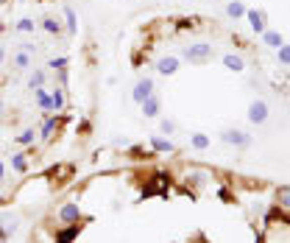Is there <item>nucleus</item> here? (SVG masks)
<instances>
[{"label":"nucleus","mask_w":290,"mask_h":243,"mask_svg":"<svg viewBox=\"0 0 290 243\" xmlns=\"http://www.w3.org/2000/svg\"><path fill=\"white\" fill-rule=\"evenodd\" d=\"M148 95H154V79H151V76L139 79L137 84H134V90H131V98H134L137 103H142Z\"/></svg>","instance_id":"423d86ee"},{"label":"nucleus","mask_w":290,"mask_h":243,"mask_svg":"<svg viewBox=\"0 0 290 243\" xmlns=\"http://www.w3.org/2000/svg\"><path fill=\"white\" fill-rule=\"evenodd\" d=\"M3 176H6V165L0 162V182H3Z\"/></svg>","instance_id":"7c9ffc66"},{"label":"nucleus","mask_w":290,"mask_h":243,"mask_svg":"<svg viewBox=\"0 0 290 243\" xmlns=\"http://www.w3.org/2000/svg\"><path fill=\"white\" fill-rule=\"evenodd\" d=\"M0 3H9V0H0Z\"/></svg>","instance_id":"72a5a7b5"},{"label":"nucleus","mask_w":290,"mask_h":243,"mask_svg":"<svg viewBox=\"0 0 290 243\" xmlns=\"http://www.w3.org/2000/svg\"><path fill=\"white\" fill-rule=\"evenodd\" d=\"M67 65H70V62H67V56H59V59H50L48 62V67H53V70H67Z\"/></svg>","instance_id":"bb28decb"},{"label":"nucleus","mask_w":290,"mask_h":243,"mask_svg":"<svg viewBox=\"0 0 290 243\" xmlns=\"http://www.w3.org/2000/svg\"><path fill=\"white\" fill-rule=\"evenodd\" d=\"M50 101H53V109H56V112H61V109L67 106V95H64V90H61V87L50 90Z\"/></svg>","instance_id":"6ab92c4d"},{"label":"nucleus","mask_w":290,"mask_h":243,"mask_svg":"<svg viewBox=\"0 0 290 243\" xmlns=\"http://www.w3.org/2000/svg\"><path fill=\"white\" fill-rule=\"evenodd\" d=\"M81 221V207L76 201H67V204L59 207V224L61 226H70V224H79Z\"/></svg>","instance_id":"f03ea898"},{"label":"nucleus","mask_w":290,"mask_h":243,"mask_svg":"<svg viewBox=\"0 0 290 243\" xmlns=\"http://www.w3.org/2000/svg\"><path fill=\"white\" fill-rule=\"evenodd\" d=\"M17 226H20V221L14 213H0V237H3V240H9V237L17 232Z\"/></svg>","instance_id":"0eeeda50"},{"label":"nucleus","mask_w":290,"mask_h":243,"mask_svg":"<svg viewBox=\"0 0 290 243\" xmlns=\"http://www.w3.org/2000/svg\"><path fill=\"white\" fill-rule=\"evenodd\" d=\"M276 201H279V207L290 210V185H282V188L276 190Z\"/></svg>","instance_id":"393cba45"},{"label":"nucleus","mask_w":290,"mask_h":243,"mask_svg":"<svg viewBox=\"0 0 290 243\" xmlns=\"http://www.w3.org/2000/svg\"><path fill=\"white\" fill-rule=\"evenodd\" d=\"M0 115H3V101H0Z\"/></svg>","instance_id":"473e14b6"},{"label":"nucleus","mask_w":290,"mask_h":243,"mask_svg":"<svg viewBox=\"0 0 290 243\" xmlns=\"http://www.w3.org/2000/svg\"><path fill=\"white\" fill-rule=\"evenodd\" d=\"M64 28L70 31V34H79V17H76L72 6H64Z\"/></svg>","instance_id":"a211bd4d"},{"label":"nucleus","mask_w":290,"mask_h":243,"mask_svg":"<svg viewBox=\"0 0 290 243\" xmlns=\"http://www.w3.org/2000/svg\"><path fill=\"white\" fill-rule=\"evenodd\" d=\"M0 243H6V240H3V237H0Z\"/></svg>","instance_id":"f704fd0d"},{"label":"nucleus","mask_w":290,"mask_h":243,"mask_svg":"<svg viewBox=\"0 0 290 243\" xmlns=\"http://www.w3.org/2000/svg\"><path fill=\"white\" fill-rule=\"evenodd\" d=\"M59 132V117H48V120L42 123V129H39V134H42V140L50 143L53 140V134Z\"/></svg>","instance_id":"ddd939ff"},{"label":"nucleus","mask_w":290,"mask_h":243,"mask_svg":"<svg viewBox=\"0 0 290 243\" xmlns=\"http://www.w3.org/2000/svg\"><path fill=\"white\" fill-rule=\"evenodd\" d=\"M42 31H48V34H61L64 25H61V20H56V17H42Z\"/></svg>","instance_id":"412c9836"},{"label":"nucleus","mask_w":290,"mask_h":243,"mask_svg":"<svg viewBox=\"0 0 290 243\" xmlns=\"http://www.w3.org/2000/svg\"><path fill=\"white\" fill-rule=\"evenodd\" d=\"M226 14H229L232 20L246 17V6H243V0H229V3H226Z\"/></svg>","instance_id":"f3484780"},{"label":"nucleus","mask_w":290,"mask_h":243,"mask_svg":"<svg viewBox=\"0 0 290 243\" xmlns=\"http://www.w3.org/2000/svg\"><path fill=\"white\" fill-rule=\"evenodd\" d=\"M248 120H251L254 126H262V123L268 120V103L262 101V98L248 103Z\"/></svg>","instance_id":"20e7f679"},{"label":"nucleus","mask_w":290,"mask_h":243,"mask_svg":"<svg viewBox=\"0 0 290 243\" xmlns=\"http://www.w3.org/2000/svg\"><path fill=\"white\" fill-rule=\"evenodd\" d=\"M262 42H265L268 48H273V50H276V48H282V45H284V37L279 34V31L265 28V31H262Z\"/></svg>","instance_id":"f8f14e48"},{"label":"nucleus","mask_w":290,"mask_h":243,"mask_svg":"<svg viewBox=\"0 0 290 243\" xmlns=\"http://www.w3.org/2000/svg\"><path fill=\"white\" fill-rule=\"evenodd\" d=\"M31 62H34V56L25 53V50H17V53H14V67H17V70H28Z\"/></svg>","instance_id":"4be33fe9"},{"label":"nucleus","mask_w":290,"mask_h":243,"mask_svg":"<svg viewBox=\"0 0 290 243\" xmlns=\"http://www.w3.org/2000/svg\"><path fill=\"white\" fill-rule=\"evenodd\" d=\"M34 98H36V103H39V109H42V112H48V115H56L53 101H50V90L39 87V90H34Z\"/></svg>","instance_id":"1a4fd4ad"},{"label":"nucleus","mask_w":290,"mask_h":243,"mask_svg":"<svg viewBox=\"0 0 290 243\" xmlns=\"http://www.w3.org/2000/svg\"><path fill=\"white\" fill-rule=\"evenodd\" d=\"M190 146H193L195 151H206V148L212 146V140L206 137L204 132H193V134H190Z\"/></svg>","instance_id":"2eb2a0df"},{"label":"nucleus","mask_w":290,"mask_h":243,"mask_svg":"<svg viewBox=\"0 0 290 243\" xmlns=\"http://www.w3.org/2000/svg\"><path fill=\"white\" fill-rule=\"evenodd\" d=\"M151 148H154V154H176V146L168 140V137H159V134H151Z\"/></svg>","instance_id":"6e6552de"},{"label":"nucleus","mask_w":290,"mask_h":243,"mask_svg":"<svg viewBox=\"0 0 290 243\" xmlns=\"http://www.w3.org/2000/svg\"><path fill=\"white\" fill-rule=\"evenodd\" d=\"M6 59V48H3V42H0V62Z\"/></svg>","instance_id":"2f4dec72"},{"label":"nucleus","mask_w":290,"mask_h":243,"mask_svg":"<svg viewBox=\"0 0 290 243\" xmlns=\"http://www.w3.org/2000/svg\"><path fill=\"white\" fill-rule=\"evenodd\" d=\"M184 59H187V62H195V65H201V62H209V59H212V45H206V42L187 45V48H184Z\"/></svg>","instance_id":"f257e3e1"},{"label":"nucleus","mask_w":290,"mask_h":243,"mask_svg":"<svg viewBox=\"0 0 290 243\" xmlns=\"http://www.w3.org/2000/svg\"><path fill=\"white\" fill-rule=\"evenodd\" d=\"M20 50H25V53H31V56L36 53V48H34V45H31V42H25V45H23V48H20Z\"/></svg>","instance_id":"c756f323"},{"label":"nucleus","mask_w":290,"mask_h":243,"mask_svg":"<svg viewBox=\"0 0 290 243\" xmlns=\"http://www.w3.org/2000/svg\"><path fill=\"white\" fill-rule=\"evenodd\" d=\"M157 70L162 76H173L176 70H179V59H176V56H162V59L157 62Z\"/></svg>","instance_id":"9b49d317"},{"label":"nucleus","mask_w":290,"mask_h":243,"mask_svg":"<svg viewBox=\"0 0 290 243\" xmlns=\"http://www.w3.org/2000/svg\"><path fill=\"white\" fill-rule=\"evenodd\" d=\"M159 132H162V134H173L176 132V123L168 120V117H162V120H159Z\"/></svg>","instance_id":"cd10ccee"},{"label":"nucleus","mask_w":290,"mask_h":243,"mask_svg":"<svg viewBox=\"0 0 290 243\" xmlns=\"http://www.w3.org/2000/svg\"><path fill=\"white\" fill-rule=\"evenodd\" d=\"M79 229H81L79 224H70V226H64V229H59L56 232V243H72L76 235H79Z\"/></svg>","instance_id":"4468645a"},{"label":"nucleus","mask_w":290,"mask_h":243,"mask_svg":"<svg viewBox=\"0 0 290 243\" xmlns=\"http://www.w3.org/2000/svg\"><path fill=\"white\" fill-rule=\"evenodd\" d=\"M221 140L229 143V146H235V148H248L251 146V134L240 132V129H226V132L221 134Z\"/></svg>","instance_id":"7ed1b4c3"},{"label":"nucleus","mask_w":290,"mask_h":243,"mask_svg":"<svg viewBox=\"0 0 290 243\" xmlns=\"http://www.w3.org/2000/svg\"><path fill=\"white\" fill-rule=\"evenodd\" d=\"M139 106H142V115L145 117H159V112H162V101H159L157 95H148L142 103H139Z\"/></svg>","instance_id":"9d476101"},{"label":"nucleus","mask_w":290,"mask_h":243,"mask_svg":"<svg viewBox=\"0 0 290 243\" xmlns=\"http://www.w3.org/2000/svg\"><path fill=\"white\" fill-rule=\"evenodd\" d=\"M34 28H36V23L31 17H23L14 23V31H20V34H34Z\"/></svg>","instance_id":"b1692460"},{"label":"nucleus","mask_w":290,"mask_h":243,"mask_svg":"<svg viewBox=\"0 0 290 243\" xmlns=\"http://www.w3.org/2000/svg\"><path fill=\"white\" fill-rule=\"evenodd\" d=\"M224 67L232 70V73H240L243 67H246V62H243V56H237V53H226L224 56Z\"/></svg>","instance_id":"dca6fc26"},{"label":"nucleus","mask_w":290,"mask_h":243,"mask_svg":"<svg viewBox=\"0 0 290 243\" xmlns=\"http://www.w3.org/2000/svg\"><path fill=\"white\" fill-rule=\"evenodd\" d=\"M12 168L17 170V173H25V170H28V159H25V154H12Z\"/></svg>","instance_id":"a878e982"},{"label":"nucleus","mask_w":290,"mask_h":243,"mask_svg":"<svg viewBox=\"0 0 290 243\" xmlns=\"http://www.w3.org/2000/svg\"><path fill=\"white\" fill-rule=\"evenodd\" d=\"M246 20H248L254 34H262V31L268 28V14L262 12V9H246Z\"/></svg>","instance_id":"39448f33"},{"label":"nucleus","mask_w":290,"mask_h":243,"mask_svg":"<svg viewBox=\"0 0 290 243\" xmlns=\"http://www.w3.org/2000/svg\"><path fill=\"white\" fill-rule=\"evenodd\" d=\"M14 143H17V146H34V143H36V132H34V129H23V132L14 137Z\"/></svg>","instance_id":"aec40b11"},{"label":"nucleus","mask_w":290,"mask_h":243,"mask_svg":"<svg viewBox=\"0 0 290 243\" xmlns=\"http://www.w3.org/2000/svg\"><path fill=\"white\" fill-rule=\"evenodd\" d=\"M45 79H48L45 70H34L31 79H28V90H39V87H45Z\"/></svg>","instance_id":"5701e85b"},{"label":"nucleus","mask_w":290,"mask_h":243,"mask_svg":"<svg viewBox=\"0 0 290 243\" xmlns=\"http://www.w3.org/2000/svg\"><path fill=\"white\" fill-rule=\"evenodd\" d=\"M276 56L282 65H290V45H282V48H276Z\"/></svg>","instance_id":"c85d7f7f"}]
</instances>
